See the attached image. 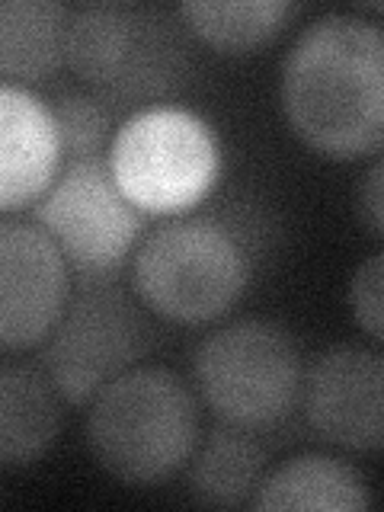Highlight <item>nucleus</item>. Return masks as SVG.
<instances>
[{
  "instance_id": "nucleus-12",
  "label": "nucleus",
  "mask_w": 384,
  "mask_h": 512,
  "mask_svg": "<svg viewBox=\"0 0 384 512\" xmlns=\"http://www.w3.org/2000/svg\"><path fill=\"white\" fill-rule=\"evenodd\" d=\"M61 400L42 365H0V468L26 471L45 458L61 432Z\"/></svg>"
},
{
  "instance_id": "nucleus-9",
  "label": "nucleus",
  "mask_w": 384,
  "mask_h": 512,
  "mask_svg": "<svg viewBox=\"0 0 384 512\" xmlns=\"http://www.w3.org/2000/svg\"><path fill=\"white\" fill-rule=\"evenodd\" d=\"M301 410L308 426L349 452H384V352L336 343L304 372Z\"/></svg>"
},
{
  "instance_id": "nucleus-1",
  "label": "nucleus",
  "mask_w": 384,
  "mask_h": 512,
  "mask_svg": "<svg viewBox=\"0 0 384 512\" xmlns=\"http://www.w3.org/2000/svg\"><path fill=\"white\" fill-rule=\"evenodd\" d=\"M279 106L295 138L320 157L384 151V26L359 13L317 16L282 61Z\"/></svg>"
},
{
  "instance_id": "nucleus-3",
  "label": "nucleus",
  "mask_w": 384,
  "mask_h": 512,
  "mask_svg": "<svg viewBox=\"0 0 384 512\" xmlns=\"http://www.w3.org/2000/svg\"><path fill=\"white\" fill-rule=\"evenodd\" d=\"M84 436L109 477L128 487L164 484L202 442L199 397L170 368L135 365L96 394Z\"/></svg>"
},
{
  "instance_id": "nucleus-17",
  "label": "nucleus",
  "mask_w": 384,
  "mask_h": 512,
  "mask_svg": "<svg viewBox=\"0 0 384 512\" xmlns=\"http://www.w3.org/2000/svg\"><path fill=\"white\" fill-rule=\"evenodd\" d=\"M58 125V135L64 144V160H87V157H106V138H109V112L106 103L96 100L93 93H58L48 103Z\"/></svg>"
},
{
  "instance_id": "nucleus-8",
  "label": "nucleus",
  "mask_w": 384,
  "mask_h": 512,
  "mask_svg": "<svg viewBox=\"0 0 384 512\" xmlns=\"http://www.w3.org/2000/svg\"><path fill=\"white\" fill-rule=\"evenodd\" d=\"M32 221L84 282L112 276L144 231V212L116 183L109 157L64 160L58 180L32 208Z\"/></svg>"
},
{
  "instance_id": "nucleus-2",
  "label": "nucleus",
  "mask_w": 384,
  "mask_h": 512,
  "mask_svg": "<svg viewBox=\"0 0 384 512\" xmlns=\"http://www.w3.org/2000/svg\"><path fill=\"white\" fill-rule=\"evenodd\" d=\"M186 23L164 10L96 0L71 10L68 68L112 109H157L189 80Z\"/></svg>"
},
{
  "instance_id": "nucleus-7",
  "label": "nucleus",
  "mask_w": 384,
  "mask_h": 512,
  "mask_svg": "<svg viewBox=\"0 0 384 512\" xmlns=\"http://www.w3.org/2000/svg\"><path fill=\"white\" fill-rule=\"evenodd\" d=\"M218 141L199 116L157 106L128 116L109 148V167L141 212L173 215L205 199L218 176Z\"/></svg>"
},
{
  "instance_id": "nucleus-14",
  "label": "nucleus",
  "mask_w": 384,
  "mask_h": 512,
  "mask_svg": "<svg viewBox=\"0 0 384 512\" xmlns=\"http://www.w3.org/2000/svg\"><path fill=\"white\" fill-rule=\"evenodd\" d=\"M71 10L58 0L0 4V74L4 84H39L68 64Z\"/></svg>"
},
{
  "instance_id": "nucleus-4",
  "label": "nucleus",
  "mask_w": 384,
  "mask_h": 512,
  "mask_svg": "<svg viewBox=\"0 0 384 512\" xmlns=\"http://www.w3.org/2000/svg\"><path fill=\"white\" fill-rule=\"evenodd\" d=\"M250 244L221 215L170 218L132 256L138 301L170 324H208L228 314L253 272Z\"/></svg>"
},
{
  "instance_id": "nucleus-15",
  "label": "nucleus",
  "mask_w": 384,
  "mask_h": 512,
  "mask_svg": "<svg viewBox=\"0 0 384 512\" xmlns=\"http://www.w3.org/2000/svg\"><path fill=\"white\" fill-rule=\"evenodd\" d=\"M266 448L253 432L218 423L189 461V493L208 509L250 506L266 477Z\"/></svg>"
},
{
  "instance_id": "nucleus-20",
  "label": "nucleus",
  "mask_w": 384,
  "mask_h": 512,
  "mask_svg": "<svg viewBox=\"0 0 384 512\" xmlns=\"http://www.w3.org/2000/svg\"><path fill=\"white\" fill-rule=\"evenodd\" d=\"M368 10H375V13H384V4H372V7H368Z\"/></svg>"
},
{
  "instance_id": "nucleus-13",
  "label": "nucleus",
  "mask_w": 384,
  "mask_h": 512,
  "mask_svg": "<svg viewBox=\"0 0 384 512\" xmlns=\"http://www.w3.org/2000/svg\"><path fill=\"white\" fill-rule=\"evenodd\" d=\"M250 506L260 512H362L372 506V493L343 458L301 452L266 471Z\"/></svg>"
},
{
  "instance_id": "nucleus-19",
  "label": "nucleus",
  "mask_w": 384,
  "mask_h": 512,
  "mask_svg": "<svg viewBox=\"0 0 384 512\" xmlns=\"http://www.w3.org/2000/svg\"><path fill=\"white\" fill-rule=\"evenodd\" d=\"M356 215L365 231L384 237V154L372 160V167L362 173L356 189Z\"/></svg>"
},
{
  "instance_id": "nucleus-10",
  "label": "nucleus",
  "mask_w": 384,
  "mask_h": 512,
  "mask_svg": "<svg viewBox=\"0 0 384 512\" xmlns=\"http://www.w3.org/2000/svg\"><path fill=\"white\" fill-rule=\"evenodd\" d=\"M68 260L36 221H0V346H42L71 301Z\"/></svg>"
},
{
  "instance_id": "nucleus-5",
  "label": "nucleus",
  "mask_w": 384,
  "mask_h": 512,
  "mask_svg": "<svg viewBox=\"0 0 384 512\" xmlns=\"http://www.w3.org/2000/svg\"><path fill=\"white\" fill-rule=\"evenodd\" d=\"M192 381L218 423L266 432L301 404L304 359L295 336L269 317H240L202 336Z\"/></svg>"
},
{
  "instance_id": "nucleus-16",
  "label": "nucleus",
  "mask_w": 384,
  "mask_h": 512,
  "mask_svg": "<svg viewBox=\"0 0 384 512\" xmlns=\"http://www.w3.org/2000/svg\"><path fill=\"white\" fill-rule=\"evenodd\" d=\"M298 10L292 0H189L180 4V20L215 52L247 55L276 39Z\"/></svg>"
},
{
  "instance_id": "nucleus-18",
  "label": "nucleus",
  "mask_w": 384,
  "mask_h": 512,
  "mask_svg": "<svg viewBox=\"0 0 384 512\" xmlns=\"http://www.w3.org/2000/svg\"><path fill=\"white\" fill-rule=\"evenodd\" d=\"M349 314L362 333L384 343V253H375L356 266L346 288Z\"/></svg>"
},
{
  "instance_id": "nucleus-11",
  "label": "nucleus",
  "mask_w": 384,
  "mask_h": 512,
  "mask_svg": "<svg viewBox=\"0 0 384 512\" xmlns=\"http://www.w3.org/2000/svg\"><path fill=\"white\" fill-rule=\"evenodd\" d=\"M64 167V144L48 103L26 87L0 90V208L36 205Z\"/></svg>"
},
{
  "instance_id": "nucleus-6",
  "label": "nucleus",
  "mask_w": 384,
  "mask_h": 512,
  "mask_svg": "<svg viewBox=\"0 0 384 512\" xmlns=\"http://www.w3.org/2000/svg\"><path fill=\"white\" fill-rule=\"evenodd\" d=\"M151 349V327L125 288L93 279L80 282L52 333L39 346V365L55 381L64 404L90 407Z\"/></svg>"
}]
</instances>
